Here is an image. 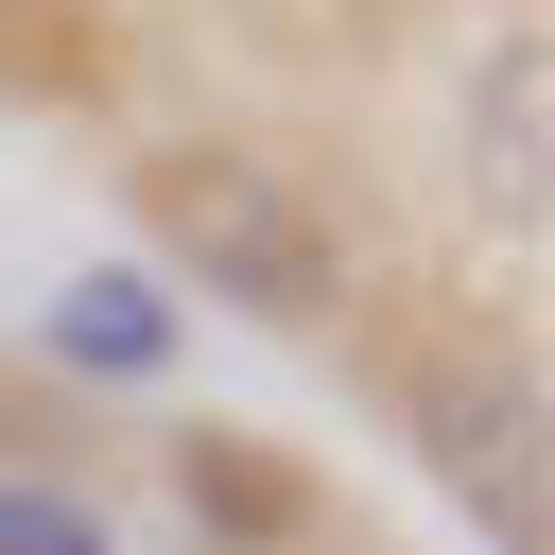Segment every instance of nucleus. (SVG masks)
<instances>
[{"label":"nucleus","mask_w":555,"mask_h":555,"mask_svg":"<svg viewBox=\"0 0 555 555\" xmlns=\"http://www.w3.org/2000/svg\"><path fill=\"white\" fill-rule=\"evenodd\" d=\"M139 225H156L225 312H260V330H312V312L347 295L330 208H312L278 156H243V139H173V156H139Z\"/></svg>","instance_id":"f257e3e1"},{"label":"nucleus","mask_w":555,"mask_h":555,"mask_svg":"<svg viewBox=\"0 0 555 555\" xmlns=\"http://www.w3.org/2000/svg\"><path fill=\"white\" fill-rule=\"evenodd\" d=\"M416 416H434V468L503 520V555H538V382L520 364H451V382H416Z\"/></svg>","instance_id":"f03ea898"},{"label":"nucleus","mask_w":555,"mask_h":555,"mask_svg":"<svg viewBox=\"0 0 555 555\" xmlns=\"http://www.w3.org/2000/svg\"><path fill=\"white\" fill-rule=\"evenodd\" d=\"M52 364H87V382H156V364H173L156 278H121V260H104V278H69V295H52Z\"/></svg>","instance_id":"7ed1b4c3"},{"label":"nucleus","mask_w":555,"mask_h":555,"mask_svg":"<svg viewBox=\"0 0 555 555\" xmlns=\"http://www.w3.org/2000/svg\"><path fill=\"white\" fill-rule=\"evenodd\" d=\"M191 520H225V538H312V486L260 468L243 434H191Z\"/></svg>","instance_id":"20e7f679"},{"label":"nucleus","mask_w":555,"mask_h":555,"mask_svg":"<svg viewBox=\"0 0 555 555\" xmlns=\"http://www.w3.org/2000/svg\"><path fill=\"white\" fill-rule=\"evenodd\" d=\"M486 191H503V225H538V35L486 69Z\"/></svg>","instance_id":"39448f33"},{"label":"nucleus","mask_w":555,"mask_h":555,"mask_svg":"<svg viewBox=\"0 0 555 555\" xmlns=\"http://www.w3.org/2000/svg\"><path fill=\"white\" fill-rule=\"evenodd\" d=\"M0 555H104V520L69 486H0Z\"/></svg>","instance_id":"423d86ee"}]
</instances>
